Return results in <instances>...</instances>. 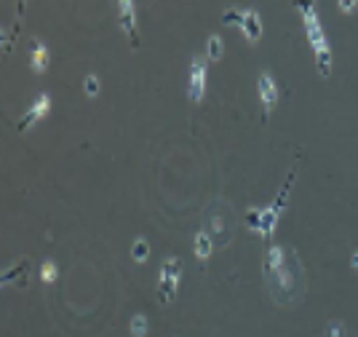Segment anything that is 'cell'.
Instances as JSON below:
<instances>
[{"instance_id": "ba28073f", "label": "cell", "mask_w": 358, "mask_h": 337, "mask_svg": "<svg viewBox=\"0 0 358 337\" xmlns=\"http://www.w3.org/2000/svg\"><path fill=\"white\" fill-rule=\"evenodd\" d=\"M48 110H51V97H48L45 91H41V94L35 97V102L24 110V116L16 121V132H27V129H32L41 118L48 116Z\"/></svg>"}, {"instance_id": "8fae6325", "label": "cell", "mask_w": 358, "mask_h": 337, "mask_svg": "<svg viewBox=\"0 0 358 337\" xmlns=\"http://www.w3.org/2000/svg\"><path fill=\"white\" fill-rule=\"evenodd\" d=\"M195 254L201 260H209L211 257V238L206 231H198V235H195Z\"/></svg>"}, {"instance_id": "5bb4252c", "label": "cell", "mask_w": 358, "mask_h": 337, "mask_svg": "<svg viewBox=\"0 0 358 337\" xmlns=\"http://www.w3.org/2000/svg\"><path fill=\"white\" fill-rule=\"evenodd\" d=\"M27 268H30V263H27V260H22V263L16 265V268H11L8 273H3V287H6V284H11L16 276H22V270H27Z\"/></svg>"}, {"instance_id": "277c9868", "label": "cell", "mask_w": 358, "mask_h": 337, "mask_svg": "<svg viewBox=\"0 0 358 337\" xmlns=\"http://www.w3.org/2000/svg\"><path fill=\"white\" fill-rule=\"evenodd\" d=\"M224 25H236V27H241V32L252 41V43H257L259 41V35H262V19H259V14L254 11V8H227L222 16Z\"/></svg>"}, {"instance_id": "4fadbf2b", "label": "cell", "mask_w": 358, "mask_h": 337, "mask_svg": "<svg viewBox=\"0 0 358 337\" xmlns=\"http://www.w3.org/2000/svg\"><path fill=\"white\" fill-rule=\"evenodd\" d=\"M131 254H134L136 263H145V260L150 257V244L145 241V238H136L134 247H131Z\"/></svg>"}, {"instance_id": "ac0fdd59", "label": "cell", "mask_w": 358, "mask_h": 337, "mask_svg": "<svg viewBox=\"0 0 358 337\" xmlns=\"http://www.w3.org/2000/svg\"><path fill=\"white\" fill-rule=\"evenodd\" d=\"M327 337H343V324H329V332H327Z\"/></svg>"}, {"instance_id": "3957f363", "label": "cell", "mask_w": 358, "mask_h": 337, "mask_svg": "<svg viewBox=\"0 0 358 337\" xmlns=\"http://www.w3.org/2000/svg\"><path fill=\"white\" fill-rule=\"evenodd\" d=\"M297 11L302 14V25H305V35L313 46L315 51V67H318V75L321 78H329L331 75V48H329L327 32L318 22V14H315V3H294Z\"/></svg>"}, {"instance_id": "6da1fadb", "label": "cell", "mask_w": 358, "mask_h": 337, "mask_svg": "<svg viewBox=\"0 0 358 337\" xmlns=\"http://www.w3.org/2000/svg\"><path fill=\"white\" fill-rule=\"evenodd\" d=\"M262 276L278 305H294L305 287V270L299 257L284 247H270L262 263Z\"/></svg>"}, {"instance_id": "2e32d148", "label": "cell", "mask_w": 358, "mask_h": 337, "mask_svg": "<svg viewBox=\"0 0 358 337\" xmlns=\"http://www.w3.org/2000/svg\"><path fill=\"white\" fill-rule=\"evenodd\" d=\"M131 332H134V337L148 335V319H145V316H134V322H131Z\"/></svg>"}, {"instance_id": "7a4b0ae2", "label": "cell", "mask_w": 358, "mask_h": 337, "mask_svg": "<svg viewBox=\"0 0 358 337\" xmlns=\"http://www.w3.org/2000/svg\"><path fill=\"white\" fill-rule=\"evenodd\" d=\"M294 179H297V166L289 169V174H286L281 191H278V195L273 198V204L265 206V209H249V212H246V225L252 228L254 233H259L262 238H273V233H275V222H278V217L284 214L286 204H289V195H292V188H294Z\"/></svg>"}, {"instance_id": "5b68a950", "label": "cell", "mask_w": 358, "mask_h": 337, "mask_svg": "<svg viewBox=\"0 0 358 337\" xmlns=\"http://www.w3.org/2000/svg\"><path fill=\"white\" fill-rule=\"evenodd\" d=\"M179 279H182V260H179V257H169V260L161 265V281H158V300H161L164 305L174 303Z\"/></svg>"}, {"instance_id": "8992f818", "label": "cell", "mask_w": 358, "mask_h": 337, "mask_svg": "<svg viewBox=\"0 0 358 337\" xmlns=\"http://www.w3.org/2000/svg\"><path fill=\"white\" fill-rule=\"evenodd\" d=\"M206 75H209V59L206 57H193L190 62V81H187V97L190 102H201L206 94Z\"/></svg>"}, {"instance_id": "9c48e42d", "label": "cell", "mask_w": 358, "mask_h": 337, "mask_svg": "<svg viewBox=\"0 0 358 337\" xmlns=\"http://www.w3.org/2000/svg\"><path fill=\"white\" fill-rule=\"evenodd\" d=\"M257 91H259V102H262V113L265 118H270V113L275 110V104H278V83H275V78L270 73H262L259 75V81H257Z\"/></svg>"}, {"instance_id": "e0dca14e", "label": "cell", "mask_w": 358, "mask_h": 337, "mask_svg": "<svg viewBox=\"0 0 358 337\" xmlns=\"http://www.w3.org/2000/svg\"><path fill=\"white\" fill-rule=\"evenodd\" d=\"M83 91H86L89 97H96V94H99V78H96V75H86V81H83Z\"/></svg>"}, {"instance_id": "9a60e30c", "label": "cell", "mask_w": 358, "mask_h": 337, "mask_svg": "<svg viewBox=\"0 0 358 337\" xmlns=\"http://www.w3.org/2000/svg\"><path fill=\"white\" fill-rule=\"evenodd\" d=\"M41 279H43L45 284H54V281H57V265L54 263L41 265Z\"/></svg>"}, {"instance_id": "d6986e66", "label": "cell", "mask_w": 358, "mask_h": 337, "mask_svg": "<svg viewBox=\"0 0 358 337\" xmlns=\"http://www.w3.org/2000/svg\"><path fill=\"white\" fill-rule=\"evenodd\" d=\"M356 8H358L356 0H350V3H345L343 0V3H340V11H345V14H350V11H356Z\"/></svg>"}, {"instance_id": "52a82bcc", "label": "cell", "mask_w": 358, "mask_h": 337, "mask_svg": "<svg viewBox=\"0 0 358 337\" xmlns=\"http://www.w3.org/2000/svg\"><path fill=\"white\" fill-rule=\"evenodd\" d=\"M118 25L120 29L126 32V38H129V43L131 48H139V27H136V3L131 0H118Z\"/></svg>"}, {"instance_id": "30bf717a", "label": "cell", "mask_w": 358, "mask_h": 337, "mask_svg": "<svg viewBox=\"0 0 358 337\" xmlns=\"http://www.w3.org/2000/svg\"><path fill=\"white\" fill-rule=\"evenodd\" d=\"M48 48L41 41H32L30 43V67L35 73H45L48 70Z\"/></svg>"}, {"instance_id": "7c38bea8", "label": "cell", "mask_w": 358, "mask_h": 337, "mask_svg": "<svg viewBox=\"0 0 358 337\" xmlns=\"http://www.w3.org/2000/svg\"><path fill=\"white\" fill-rule=\"evenodd\" d=\"M222 38L220 35H209V43H206V59L209 62H220L222 59Z\"/></svg>"}, {"instance_id": "ffe728a7", "label": "cell", "mask_w": 358, "mask_h": 337, "mask_svg": "<svg viewBox=\"0 0 358 337\" xmlns=\"http://www.w3.org/2000/svg\"><path fill=\"white\" fill-rule=\"evenodd\" d=\"M350 263H353V268L358 270V252H353V260H350Z\"/></svg>"}]
</instances>
